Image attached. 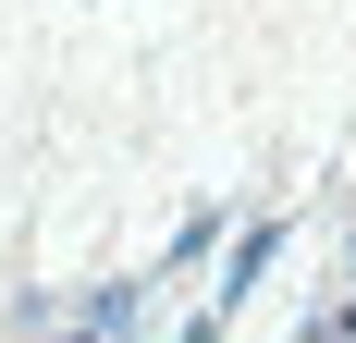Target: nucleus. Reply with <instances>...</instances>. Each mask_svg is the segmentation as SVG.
Segmentation results:
<instances>
[{
  "label": "nucleus",
  "instance_id": "obj_1",
  "mask_svg": "<svg viewBox=\"0 0 356 343\" xmlns=\"http://www.w3.org/2000/svg\"><path fill=\"white\" fill-rule=\"evenodd\" d=\"M184 343H221V307H209V319H197V331H184Z\"/></svg>",
  "mask_w": 356,
  "mask_h": 343
},
{
  "label": "nucleus",
  "instance_id": "obj_2",
  "mask_svg": "<svg viewBox=\"0 0 356 343\" xmlns=\"http://www.w3.org/2000/svg\"><path fill=\"white\" fill-rule=\"evenodd\" d=\"M320 331H332V343H356V307H344V319H320Z\"/></svg>",
  "mask_w": 356,
  "mask_h": 343
}]
</instances>
